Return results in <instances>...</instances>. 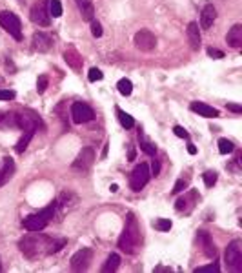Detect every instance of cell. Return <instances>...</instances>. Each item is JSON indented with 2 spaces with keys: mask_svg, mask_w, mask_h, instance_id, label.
I'll use <instances>...</instances> for the list:
<instances>
[{
  "mask_svg": "<svg viewBox=\"0 0 242 273\" xmlns=\"http://www.w3.org/2000/svg\"><path fill=\"white\" fill-rule=\"evenodd\" d=\"M51 48H53V38L42 31H36L33 35V50L38 51V53H48Z\"/></svg>",
  "mask_w": 242,
  "mask_h": 273,
  "instance_id": "cell-14",
  "label": "cell"
},
{
  "mask_svg": "<svg viewBox=\"0 0 242 273\" xmlns=\"http://www.w3.org/2000/svg\"><path fill=\"white\" fill-rule=\"evenodd\" d=\"M150 177H152V173H150V166L146 162L135 166V170L132 172V177H130V186H132L133 192H140L142 188L150 182Z\"/></svg>",
  "mask_w": 242,
  "mask_h": 273,
  "instance_id": "cell-6",
  "label": "cell"
},
{
  "mask_svg": "<svg viewBox=\"0 0 242 273\" xmlns=\"http://www.w3.org/2000/svg\"><path fill=\"white\" fill-rule=\"evenodd\" d=\"M71 118L75 124H86V122H91L95 118V113L88 106L86 102H73L71 106Z\"/></svg>",
  "mask_w": 242,
  "mask_h": 273,
  "instance_id": "cell-8",
  "label": "cell"
},
{
  "mask_svg": "<svg viewBox=\"0 0 242 273\" xmlns=\"http://www.w3.org/2000/svg\"><path fill=\"white\" fill-rule=\"evenodd\" d=\"M188 40H190V46H192L193 51H198L200 50V44H202V36H200V30H198V24L197 22H190L188 24Z\"/></svg>",
  "mask_w": 242,
  "mask_h": 273,
  "instance_id": "cell-17",
  "label": "cell"
},
{
  "mask_svg": "<svg viewBox=\"0 0 242 273\" xmlns=\"http://www.w3.org/2000/svg\"><path fill=\"white\" fill-rule=\"evenodd\" d=\"M48 84H50L48 75H40L38 76V80H36V91H38V93H44L46 88H48Z\"/></svg>",
  "mask_w": 242,
  "mask_h": 273,
  "instance_id": "cell-35",
  "label": "cell"
},
{
  "mask_svg": "<svg viewBox=\"0 0 242 273\" xmlns=\"http://www.w3.org/2000/svg\"><path fill=\"white\" fill-rule=\"evenodd\" d=\"M160 173V164H158V160H153V175H158Z\"/></svg>",
  "mask_w": 242,
  "mask_h": 273,
  "instance_id": "cell-41",
  "label": "cell"
},
{
  "mask_svg": "<svg viewBox=\"0 0 242 273\" xmlns=\"http://www.w3.org/2000/svg\"><path fill=\"white\" fill-rule=\"evenodd\" d=\"M64 60L73 71H80L82 70V56L78 55V51L75 48H70V50L64 51Z\"/></svg>",
  "mask_w": 242,
  "mask_h": 273,
  "instance_id": "cell-18",
  "label": "cell"
},
{
  "mask_svg": "<svg viewBox=\"0 0 242 273\" xmlns=\"http://www.w3.org/2000/svg\"><path fill=\"white\" fill-rule=\"evenodd\" d=\"M142 240V232H140V224L135 218L133 213H128L126 218V226H124V232H122L120 238H118V248L122 250L128 255H133L136 252V248L140 246Z\"/></svg>",
  "mask_w": 242,
  "mask_h": 273,
  "instance_id": "cell-2",
  "label": "cell"
},
{
  "mask_svg": "<svg viewBox=\"0 0 242 273\" xmlns=\"http://www.w3.org/2000/svg\"><path fill=\"white\" fill-rule=\"evenodd\" d=\"M116 88H118V93H120L122 96H130L133 93V84L130 78H120L118 84H116Z\"/></svg>",
  "mask_w": 242,
  "mask_h": 273,
  "instance_id": "cell-27",
  "label": "cell"
},
{
  "mask_svg": "<svg viewBox=\"0 0 242 273\" xmlns=\"http://www.w3.org/2000/svg\"><path fill=\"white\" fill-rule=\"evenodd\" d=\"M198 198H200V195H198L195 190H190V192H188L184 197H180L175 202L176 213H184V215H190V213L195 210V204H197Z\"/></svg>",
  "mask_w": 242,
  "mask_h": 273,
  "instance_id": "cell-10",
  "label": "cell"
},
{
  "mask_svg": "<svg viewBox=\"0 0 242 273\" xmlns=\"http://www.w3.org/2000/svg\"><path fill=\"white\" fill-rule=\"evenodd\" d=\"M35 128H33V130H26V133L24 135H22V138L18 142H16V153H24L26 150H28V146H30V142H31V138H33V136H35Z\"/></svg>",
  "mask_w": 242,
  "mask_h": 273,
  "instance_id": "cell-25",
  "label": "cell"
},
{
  "mask_svg": "<svg viewBox=\"0 0 242 273\" xmlns=\"http://www.w3.org/2000/svg\"><path fill=\"white\" fill-rule=\"evenodd\" d=\"M186 188H188V180H186V178H178V180L175 182V186H173L172 193H173V195H178V193L184 192Z\"/></svg>",
  "mask_w": 242,
  "mask_h": 273,
  "instance_id": "cell-34",
  "label": "cell"
},
{
  "mask_svg": "<svg viewBox=\"0 0 242 273\" xmlns=\"http://www.w3.org/2000/svg\"><path fill=\"white\" fill-rule=\"evenodd\" d=\"M110 190H111V193H116V192H118V186H116V184H111Z\"/></svg>",
  "mask_w": 242,
  "mask_h": 273,
  "instance_id": "cell-44",
  "label": "cell"
},
{
  "mask_svg": "<svg viewBox=\"0 0 242 273\" xmlns=\"http://www.w3.org/2000/svg\"><path fill=\"white\" fill-rule=\"evenodd\" d=\"M226 42L232 46L233 50H238V48H242V24H235L232 30L228 31Z\"/></svg>",
  "mask_w": 242,
  "mask_h": 273,
  "instance_id": "cell-19",
  "label": "cell"
},
{
  "mask_svg": "<svg viewBox=\"0 0 242 273\" xmlns=\"http://www.w3.org/2000/svg\"><path fill=\"white\" fill-rule=\"evenodd\" d=\"M66 246V238H60V240H53V238L46 237L38 232H30L26 237L20 238L18 242V248H20L22 255L28 258H40L44 255H51V253L60 252L62 248Z\"/></svg>",
  "mask_w": 242,
  "mask_h": 273,
  "instance_id": "cell-1",
  "label": "cell"
},
{
  "mask_svg": "<svg viewBox=\"0 0 242 273\" xmlns=\"http://www.w3.org/2000/svg\"><path fill=\"white\" fill-rule=\"evenodd\" d=\"M93 162H95V152H93L91 148H84V150L78 153V157L75 158V162L71 164V168H73L75 172L84 173L93 166Z\"/></svg>",
  "mask_w": 242,
  "mask_h": 273,
  "instance_id": "cell-11",
  "label": "cell"
},
{
  "mask_svg": "<svg viewBox=\"0 0 242 273\" xmlns=\"http://www.w3.org/2000/svg\"><path fill=\"white\" fill-rule=\"evenodd\" d=\"M135 46L140 51H153L156 48V36L150 30H140L135 35Z\"/></svg>",
  "mask_w": 242,
  "mask_h": 273,
  "instance_id": "cell-13",
  "label": "cell"
},
{
  "mask_svg": "<svg viewBox=\"0 0 242 273\" xmlns=\"http://www.w3.org/2000/svg\"><path fill=\"white\" fill-rule=\"evenodd\" d=\"M13 116H15V126H18L20 130H33V128H38V124H40V118L35 115V113L31 112H22V113H13Z\"/></svg>",
  "mask_w": 242,
  "mask_h": 273,
  "instance_id": "cell-12",
  "label": "cell"
},
{
  "mask_svg": "<svg viewBox=\"0 0 242 273\" xmlns=\"http://www.w3.org/2000/svg\"><path fill=\"white\" fill-rule=\"evenodd\" d=\"M233 150H235V146H233L232 140H228V138H220V140H218V153H220V155H228V153H232Z\"/></svg>",
  "mask_w": 242,
  "mask_h": 273,
  "instance_id": "cell-30",
  "label": "cell"
},
{
  "mask_svg": "<svg viewBox=\"0 0 242 273\" xmlns=\"http://www.w3.org/2000/svg\"><path fill=\"white\" fill-rule=\"evenodd\" d=\"M88 78H90V82H96V80H102L104 78V73H102L98 68H91L90 70V75H88Z\"/></svg>",
  "mask_w": 242,
  "mask_h": 273,
  "instance_id": "cell-33",
  "label": "cell"
},
{
  "mask_svg": "<svg viewBox=\"0 0 242 273\" xmlns=\"http://www.w3.org/2000/svg\"><path fill=\"white\" fill-rule=\"evenodd\" d=\"M217 20V10L213 8L212 4H208L204 10H202L200 15V28L202 30H210L213 26V22Z\"/></svg>",
  "mask_w": 242,
  "mask_h": 273,
  "instance_id": "cell-20",
  "label": "cell"
},
{
  "mask_svg": "<svg viewBox=\"0 0 242 273\" xmlns=\"http://www.w3.org/2000/svg\"><path fill=\"white\" fill-rule=\"evenodd\" d=\"M48 10H50V16H53V18H58V16H62L60 0H50V2H48Z\"/></svg>",
  "mask_w": 242,
  "mask_h": 273,
  "instance_id": "cell-28",
  "label": "cell"
},
{
  "mask_svg": "<svg viewBox=\"0 0 242 273\" xmlns=\"http://www.w3.org/2000/svg\"><path fill=\"white\" fill-rule=\"evenodd\" d=\"M198 240H200L202 248H204V255H206L208 258H215V257H217V248H215V242H213L212 237H210L206 232L198 233Z\"/></svg>",
  "mask_w": 242,
  "mask_h": 273,
  "instance_id": "cell-21",
  "label": "cell"
},
{
  "mask_svg": "<svg viewBox=\"0 0 242 273\" xmlns=\"http://www.w3.org/2000/svg\"><path fill=\"white\" fill-rule=\"evenodd\" d=\"M76 6H78L82 20L91 22L95 18V6H93V0H76Z\"/></svg>",
  "mask_w": 242,
  "mask_h": 273,
  "instance_id": "cell-22",
  "label": "cell"
},
{
  "mask_svg": "<svg viewBox=\"0 0 242 273\" xmlns=\"http://www.w3.org/2000/svg\"><path fill=\"white\" fill-rule=\"evenodd\" d=\"M190 110L198 113L200 116H206V118H215V116H218V110H215V108L206 104V102H198V100L192 102V104H190Z\"/></svg>",
  "mask_w": 242,
  "mask_h": 273,
  "instance_id": "cell-16",
  "label": "cell"
},
{
  "mask_svg": "<svg viewBox=\"0 0 242 273\" xmlns=\"http://www.w3.org/2000/svg\"><path fill=\"white\" fill-rule=\"evenodd\" d=\"M226 264L228 270L238 273L242 272V240L235 238L226 248Z\"/></svg>",
  "mask_w": 242,
  "mask_h": 273,
  "instance_id": "cell-4",
  "label": "cell"
},
{
  "mask_svg": "<svg viewBox=\"0 0 242 273\" xmlns=\"http://www.w3.org/2000/svg\"><path fill=\"white\" fill-rule=\"evenodd\" d=\"M116 110V116H118V122L122 124V128H126V130H132L135 126V120H133V116L130 113L122 112L120 108H115Z\"/></svg>",
  "mask_w": 242,
  "mask_h": 273,
  "instance_id": "cell-26",
  "label": "cell"
},
{
  "mask_svg": "<svg viewBox=\"0 0 242 273\" xmlns=\"http://www.w3.org/2000/svg\"><path fill=\"white\" fill-rule=\"evenodd\" d=\"M172 226H173V222L170 218H156L155 222H153V228L158 230V232H170Z\"/></svg>",
  "mask_w": 242,
  "mask_h": 273,
  "instance_id": "cell-29",
  "label": "cell"
},
{
  "mask_svg": "<svg viewBox=\"0 0 242 273\" xmlns=\"http://www.w3.org/2000/svg\"><path fill=\"white\" fill-rule=\"evenodd\" d=\"M218 273L220 272V266H218L217 262H212V264H208V266H200V268L195 270V273Z\"/></svg>",
  "mask_w": 242,
  "mask_h": 273,
  "instance_id": "cell-32",
  "label": "cell"
},
{
  "mask_svg": "<svg viewBox=\"0 0 242 273\" xmlns=\"http://www.w3.org/2000/svg\"><path fill=\"white\" fill-rule=\"evenodd\" d=\"M91 33H93L95 38H100L102 36V26H100V22H96L95 18L91 20Z\"/></svg>",
  "mask_w": 242,
  "mask_h": 273,
  "instance_id": "cell-36",
  "label": "cell"
},
{
  "mask_svg": "<svg viewBox=\"0 0 242 273\" xmlns=\"http://www.w3.org/2000/svg\"><path fill=\"white\" fill-rule=\"evenodd\" d=\"M228 110H230V112H233V113H240L242 112V108L238 106V104H228Z\"/></svg>",
  "mask_w": 242,
  "mask_h": 273,
  "instance_id": "cell-40",
  "label": "cell"
},
{
  "mask_svg": "<svg viewBox=\"0 0 242 273\" xmlns=\"http://www.w3.org/2000/svg\"><path fill=\"white\" fill-rule=\"evenodd\" d=\"M208 55L212 58H224V53L220 50H215V48H208Z\"/></svg>",
  "mask_w": 242,
  "mask_h": 273,
  "instance_id": "cell-39",
  "label": "cell"
},
{
  "mask_svg": "<svg viewBox=\"0 0 242 273\" xmlns=\"http://www.w3.org/2000/svg\"><path fill=\"white\" fill-rule=\"evenodd\" d=\"M202 178H204V184H206V188H213L215 184H217V172H206L204 175H202Z\"/></svg>",
  "mask_w": 242,
  "mask_h": 273,
  "instance_id": "cell-31",
  "label": "cell"
},
{
  "mask_svg": "<svg viewBox=\"0 0 242 273\" xmlns=\"http://www.w3.org/2000/svg\"><path fill=\"white\" fill-rule=\"evenodd\" d=\"M13 173H15V162L11 157H4L0 162V188L11 180Z\"/></svg>",
  "mask_w": 242,
  "mask_h": 273,
  "instance_id": "cell-15",
  "label": "cell"
},
{
  "mask_svg": "<svg viewBox=\"0 0 242 273\" xmlns=\"http://www.w3.org/2000/svg\"><path fill=\"white\" fill-rule=\"evenodd\" d=\"M173 133H175L176 136H180V138H190V133H188L182 126H175V128H173Z\"/></svg>",
  "mask_w": 242,
  "mask_h": 273,
  "instance_id": "cell-38",
  "label": "cell"
},
{
  "mask_svg": "<svg viewBox=\"0 0 242 273\" xmlns=\"http://www.w3.org/2000/svg\"><path fill=\"white\" fill-rule=\"evenodd\" d=\"M15 91L13 90H0V100H13Z\"/></svg>",
  "mask_w": 242,
  "mask_h": 273,
  "instance_id": "cell-37",
  "label": "cell"
},
{
  "mask_svg": "<svg viewBox=\"0 0 242 273\" xmlns=\"http://www.w3.org/2000/svg\"><path fill=\"white\" fill-rule=\"evenodd\" d=\"M155 272H172L170 268H162V266H158V268H155Z\"/></svg>",
  "mask_w": 242,
  "mask_h": 273,
  "instance_id": "cell-45",
  "label": "cell"
},
{
  "mask_svg": "<svg viewBox=\"0 0 242 273\" xmlns=\"http://www.w3.org/2000/svg\"><path fill=\"white\" fill-rule=\"evenodd\" d=\"M30 18L33 24L40 26V28H48L51 22L50 10H48V0H38L30 11Z\"/></svg>",
  "mask_w": 242,
  "mask_h": 273,
  "instance_id": "cell-7",
  "label": "cell"
},
{
  "mask_svg": "<svg viewBox=\"0 0 242 273\" xmlns=\"http://www.w3.org/2000/svg\"><path fill=\"white\" fill-rule=\"evenodd\" d=\"M0 272H2V260H0Z\"/></svg>",
  "mask_w": 242,
  "mask_h": 273,
  "instance_id": "cell-46",
  "label": "cell"
},
{
  "mask_svg": "<svg viewBox=\"0 0 242 273\" xmlns=\"http://www.w3.org/2000/svg\"><path fill=\"white\" fill-rule=\"evenodd\" d=\"M0 26H2L15 40H22V24H20V18H18L15 13L2 11V13H0Z\"/></svg>",
  "mask_w": 242,
  "mask_h": 273,
  "instance_id": "cell-5",
  "label": "cell"
},
{
  "mask_svg": "<svg viewBox=\"0 0 242 273\" xmlns=\"http://www.w3.org/2000/svg\"><path fill=\"white\" fill-rule=\"evenodd\" d=\"M118 266H120V255H116V253H111L110 257L106 258V262H104V266H102V272L104 273H113L118 270Z\"/></svg>",
  "mask_w": 242,
  "mask_h": 273,
  "instance_id": "cell-24",
  "label": "cell"
},
{
  "mask_svg": "<svg viewBox=\"0 0 242 273\" xmlns=\"http://www.w3.org/2000/svg\"><path fill=\"white\" fill-rule=\"evenodd\" d=\"M188 153H190V155H195V153H197V148H195V144H192V142L188 144Z\"/></svg>",
  "mask_w": 242,
  "mask_h": 273,
  "instance_id": "cell-42",
  "label": "cell"
},
{
  "mask_svg": "<svg viewBox=\"0 0 242 273\" xmlns=\"http://www.w3.org/2000/svg\"><path fill=\"white\" fill-rule=\"evenodd\" d=\"M93 258V250L91 248H82L71 257V270L73 272H86L90 268V262Z\"/></svg>",
  "mask_w": 242,
  "mask_h": 273,
  "instance_id": "cell-9",
  "label": "cell"
},
{
  "mask_svg": "<svg viewBox=\"0 0 242 273\" xmlns=\"http://www.w3.org/2000/svg\"><path fill=\"white\" fill-rule=\"evenodd\" d=\"M133 158H135V150L130 146V160H133Z\"/></svg>",
  "mask_w": 242,
  "mask_h": 273,
  "instance_id": "cell-43",
  "label": "cell"
},
{
  "mask_svg": "<svg viewBox=\"0 0 242 273\" xmlns=\"http://www.w3.org/2000/svg\"><path fill=\"white\" fill-rule=\"evenodd\" d=\"M55 213H56V200H53L50 206L40 210V212L28 215V217L22 220V226H24V230H28V232H42V230L53 220Z\"/></svg>",
  "mask_w": 242,
  "mask_h": 273,
  "instance_id": "cell-3",
  "label": "cell"
},
{
  "mask_svg": "<svg viewBox=\"0 0 242 273\" xmlns=\"http://www.w3.org/2000/svg\"><path fill=\"white\" fill-rule=\"evenodd\" d=\"M136 138H138V144H140L142 152L146 153V155H155V153H156L155 142L150 140V138L144 135V132H142V130H138V135H136Z\"/></svg>",
  "mask_w": 242,
  "mask_h": 273,
  "instance_id": "cell-23",
  "label": "cell"
}]
</instances>
